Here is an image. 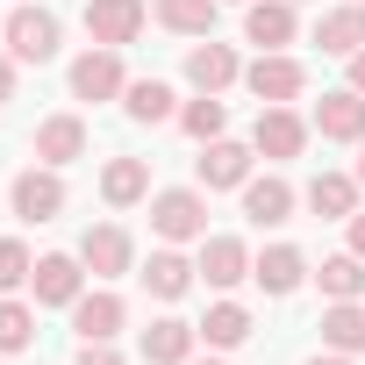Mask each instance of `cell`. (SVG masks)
<instances>
[{
    "instance_id": "obj_14",
    "label": "cell",
    "mask_w": 365,
    "mask_h": 365,
    "mask_svg": "<svg viewBox=\"0 0 365 365\" xmlns=\"http://www.w3.org/2000/svg\"><path fill=\"white\" fill-rule=\"evenodd\" d=\"M244 179H251V150L244 143H230V136L201 143V187H244Z\"/></svg>"
},
{
    "instance_id": "obj_29",
    "label": "cell",
    "mask_w": 365,
    "mask_h": 365,
    "mask_svg": "<svg viewBox=\"0 0 365 365\" xmlns=\"http://www.w3.org/2000/svg\"><path fill=\"white\" fill-rule=\"evenodd\" d=\"M179 122H187V136L215 143V136H222V122H230V108H222L215 93H201V101H187V108H179Z\"/></svg>"
},
{
    "instance_id": "obj_12",
    "label": "cell",
    "mask_w": 365,
    "mask_h": 365,
    "mask_svg": "<svg viewBox=\"0 0 365 365\" xmlns=\"http://www.w3.org/2000/svg\"><path fill=\"white\" fill-rule=\"evenodd\" d=\"M315 43H322L329 58H351V51H365V0H351V8H329V15L315 22Z\"/></svg>"
},
{
    "instance_id": "obj_4",
    "label": "cell",
    "mask_w": 365,
    "mask_h": 365,
    "mask_svg": "<svg viewBox=\"0 0 365 365\" xmlns=\"http://www.w3.org/2000/svg\"><path fill=\"white\" fill-rule=\"evenodd\" d=\"M244 86H251V93H258L265 108H287V101H294V93L308 86V72H301L294 58H279V51H265V58H258V65L244 72Z\"/></svg>"
},
{
    "instance_id": "obj_20",
    "label": "cell",
    "mask_w": 365,
    "mask_h": 365,
    "mask_svg": "<svg viewBox=\"0 0 365 365\" xmlns=\"http://www.w3.org/2000/svg\"><path fill=\"white\" fill-rule=\"evenodd\" d=\"M244 215H251L258 230L287 222V215H294V187H287V179H244Z\"/></svg>"
},
{
    "instance_id": "obj_19",
    "label": "cell",
    "mask_w": 365,
    "mask_h": 365,
    "mask_svg": "<svg viewBox=\"0 0 365 365\" xmlns=\"http://www.w3.org/2000/svg\"><path fill=\"white\" fill-rule=\"evenodd\" d=\"M308 208H315L322 222H351V215H358V179H344V172H315Z\"/></svg>"
},
{
    "instance_id": "obj_24",
    "label": "cell",
    "mask_w": 365,
    "mask_h": 365,
    "mask_svg": "<svg viewBox=\"0 0 365 365\" xmlns=\"http://www.w3.org/2000/svg\"><path fill=\"white\" fill-rule=\"evenodd\" d=\"M194 272H201V265H187V258H179V251H158V258L143 265V287H150L158 301H179V294L194 287Z\"/></svg>"
},
{
    "instance_id": "obj_31",
    "label": "cell",
    "mask_w": 365,
    "mask_h": 365,
    "mask_svg": "<svg viewBox=\"0 0 365 365\" xmlns=\"http://www.w3.org/2000/svg\"><path fill=\"white\" fill-rule=\"evenodd\" d=\"M29 272H36V265H29V251H22V244H0V294H15Z\"/></svg>"
},
{
    "instance_id": "obj_17",
    "label": "cell",
    "mask_w": 365,
    "mask_h": 365,
    "mask_svg": "<svg viewBox=\"0 0 365 365\" xmlns=\"http://www.w3.org/2000/svg\"><path fill=\"white\" fill-rule=\"evenodd\" d=\"M72 329H79L86 344H115V329H122V301H115V294H79V301H72Z\"/></svg>"
},
{
    "instance_id": "obj_23",
    "label": "cell",
    "mask_w": 365,
    "mask_h": 365,
    "mask_svg": "<svg viewBox=\"0 0 365 365\" xmlns=\"http://www.w3.org/2000/svg\"><path fill=\"white\" fill-rule=\"evenodd\" d=\"M301 272H308V265H301V251H294V244H272V251L251 265V279H258L265 294H294V287H301Z\"/></svg>"
},
{
    "instance_id": "obj_7",
    "label": "cell",
    "mask_w": 365,
    "mask_h": 365,
    "mask_svg": "<svg viewBox=\"0 0 365 365\" xmlns=\"http://www.w3.org/2000/svg\"><path fill=\"white\" fill-rule=\"evenodd\" d=\"M58 208H65V187H58V172H51V165H43V172L29 165V172L15 179V215H22V222H51Z\"/></svg>"
},
{
    "instance_id": "obj_11",
    "label": "cell",
    "mask_w": 365,
    "mask_h": 365,
    "mask_svg": "<svg viewBox=\"0 0 365 365\" xmlns=\"http://www.w3.org/2000/svg\"><path fill=\"white\" fill-rule=\"evenodd\" d=\"M79 265H86L93 279H115V272H129V237H122L115 222L86 230V237H79Z\"/></svg>"
},
{
    "instance_id": "obj_5",
    "label": "cell",
    "mask_w": 365,
    "mask_h": 365,
    "mask_svg": "<svg viewBox=\"0 0 365 365\" xmlns=\"http://www.w3.org/2000/svg\"><path fill=\"white\" fill-rule=\"evenodd\" d=\"M315 129L329 136V143H365V93H322L315 101Z\"/></svg>"
},
{
    "instance_id": "obj_35",
    "label": "cell",
    "mask_w": 365,
    "mask_h": 365,
    "mask_svg": "<svg viewBox=\"0 0 365 365\" xmlns=\"http://www.w3.org/2000/svg\"><path fill=\"white\" fill-rule=\"evenodd\" d=\"M351 251L365 258V215H351Z\"/></svg>"
},
{
    "instance_id": "obj_38",
    "label": "cell",
    "mask_w": 365,
    "mask_h": 365,
    "mask_svg": "<svg viewBox=\"0 0 365 365\" xmlns=\"http://www.w3.org/2000/svg\"><path fill=\"white\" fill-rule=\"evenodd\" d=\"M201 365H222V358H201Z\"/></svg>"
},
{
    "instance_id": "obj_22",
    "label": "cell",
    "mask_w": 365,
    "mask_h": 365,
    "mask_svg": "<svg viewBox=\"0 0 365 365\" xmlns=\"http://www.w3.org/2000/svg\"><path fill=\"white\" fill-rule=\"evenodd\" d=\"M215 8L222 0H158V22L172 36H215Z\"/></svg>"
},
{
    "instance_id": "obj_18",
    "label": "cell",
    "mask_w": 365,
    "mask_h": 365,
    "mask_svg": "<svg viewBox=\"0 0 365 365\" xmlns=\"http://www.w3.org/2000/svg\"><path fill=\"white\" fill-rule=\"evenodd\" d=\"M143 194H150V165H143V158H115V165L101 172V201H108V208H136Z\"/></svg>"
},
{
    "instance_id": "obj_32",
    "label": "cell",
    "mask_w": 365,
    "mask_h": 365,
    "mask_svg": "<svg viewBox=\"0 0 365 365\" xmlns=\"http://www.w3.org/2000/svg\"><path fill=\"white\" fill-rule=\"evenodd\" d=\"M79 365H122V358H115L108 344H86V351H79Z\"/></svg>"
},
{
    "instance_id": "obj_8",
    "label": "cell",
    "mask_w": 365,
    "mask_h": 365,
    "mask_svg": "<svg viewBox=\"0 0 365 365\" xmlns=\"http://www.w3.org/2000/svg\"><path fill=\"white\" fill-rule=\"evenodd\" d=\"M194 322H179V315H158L150 329H143V365H187L194 358Z\"/></svg>"
},
{
    "instance_id": "obj_3",
    "label": "cell",
    "mask_w": 365,
    "mask_h": 365,
    "mask_svg": "<svg viewBox=\"0 0 365 365\" xmlns=\"http://www.w3.org/2000/svg\"><path fill=\"white\" fill-rule=\"evenodd\" d=\"M136 29H143V0H86V36L101 51L136 43Z\"/></svg>"
},
{
    "instance_id": "obj_9",
    "label": "cell",
    "mask_w": 365,
    "mask_h": 365,
    "mask_svg": "<svg viewBox=\"0 0 365 365\" xmlns=\"http://www.w3.org/2000/svg\"><path fill=\"white\" fill-rule=\"evenodd\" d=\"M187 79H194L201 93H222L230 79H244V65H237V51H230V43H215V36H208V43H194V51H187Z\"/></svg>"
},
{
    "instance_id": "obj_1",
    "label": "cell",
    "mask_w": 365,
    "mask_h": 365,
    "mask_svg": "<svg viewBox=\"0 0 365 365\" xmlns=\"http://www.w3.org/2000/svg\"><path fill=\"white\" fill-rule=\"evenodd\" d=\"M150 230H158L165 244L208 237V201H201L194 187H172V194H158V201H150Z\"/></svg>"
},
{
    "instance_id": "obj_30",
    "label": "cell",
    "mask_w": 365,
    "mask_h": 365,
    "mask_svg": "<svg viewBox=\"0 0 365 365\" xmlns=\"http://www.w3.org/2000/svg\"><path fill=\"white\" fill-rule=\"evenodd\" d=\"M36 344V315L22 301H0V351H29Z\"/></svg>"
},
{
    "instance_id": "obj_36",
    "label": "cell",
    "mask_w": 365,
    "mask_h": 365,
    "mask_svg": "<svg viewBox=\"0 0 365 365\" xmlns=\"http://www.w3.org/2000/svg\"><path fill=\"white\" fill-rule=\"evenodd\" d=\"M315 365H351V351H329V358H322V351H315Z\"/></svg>"
},
{
    "instance_id": "obj_25",
    "label": "cell",
    "mask_w": 365,
    "mask_h": 365,
    "mask_svg": "<svg viewBox=\"0 0 365 365\" xmlns=\"http://www.w3.org/2000/svg\"><path fill=\"white\" fill-rule=\"evenodd\" d=\"M322 344L358 358V351H365V308H358V301H336V308L322 315Z\"/></svg>"
},
{
    "instance_id": "obj_2",
    "label": "cell",
    "mask_w": 365,
    "mask_h": 365,
    "mask_svg": "<svg viewBox=\"0 0 365 365\" xmlns=\"http://www.w3.org/2000/svg\"><path fill=\"white\" fill-rule=\"evenodd\" d=\"M8 51L22 65H51L58 58V15L51 8H15L8 15Z\"/></svg>"
},
{
    "instance_id": "obj_26",
    "label": "cell",
    "mask_w": 365,
    "mask_h": 365,
    "mask_svg": "<svg viewBox=\"0 0 365 365\" xmlns=\"http://www.w3.org/2000/svg\"><path fill=\"white\" fill-rule=\"evenodd\" d=\"M122 108H129V122H165L172 115V86L165 79H129L122 86Z\"/></svg>"
},
{
    "instance_id": "obj_6",
    "label": "cell",
    "mask_w": 365,
    "mask_h": 365,
    "mask_svg": "<svg viewBox=\"0 0 365 365\" xmlns=\"http://www.w3.org/2000/svg\"><path fill=\"white\" fill-rule=\"evenodd\" d=\"M251 143H258L265 158H301V143H308V122H301L294 108H258V129H251Z\"/></svg>"
},
{
    "instance_id": "obj_27",
    "label": "cell",
    "mask_w": 365,
    "mask_h": 365,
    "mask_svg": "<svg viewBox=\"0 0 365 365\" xmlns=\"http://www.w3.org/2000/svg\"><path fill=\"white\" fill-rule=\"evenodd\" d=\"M315 279H322V294H329V301H358V294H365V258H358V251L322 258V272H315Z\"/></svg>"
},
{
    "instance_id": "obj_28",
    "label": "cell",
    "mask_w": 365,
    "mask_h": 365,
    "mask_svg": "<svg viewBox=\"0 0 365 365\" xmlns=\"http://www.w3.org/2000/svg\"><path fill=\"white\" fill-rule=\"evenodd\" d=\"M201 336H208L215 351H237V344L251 336V315H244L237 301H222V308H208V322H201Z\"/></svg>"
},
{
    "instance_id": "obj_10",
    "label": "cell",
    "mask_w": 365,
    "mask_h": 365,
    "mask_svg": "<svg viewBox=\"0 0 365 365\" xmlns=\"http://www.w3.org/2000/svg\"><path fill=\"white\" fill-rule=\"evenodd\" d=\"M122 86H129V79H122V58H115V51H86V58L72 65V93H79V101H115Z\"/></svg>"
},
{
    "instance_id": "obj_37",
    "label": "cell",
    "mask_w": 365,
    "mask_h": 365,
    "mask_svg": "<svg viewBox=\"0 0 365 365\" xmlns=\"http://www.w3.org/2000/svg\"><path fill=\"white\" fill-rule=\"evenodd\" d=\"M358 187H365V150H358Z\"/></svg>"
},
{
    "instance_id": "obj_15",
    "label": "cell",
    "mask_w": 365,
    "mask_h": 365,
    "mask_svg": "<svg viewBox=\"0 0 365 365\" xmlns=\"http://www.w3.org/2000/svg\"><path fill=\"white\" fill-rule=\"evenodd\" d=\"M36 158H43V165H72V158H86V122H79V115H51V122L36 129Z\"/></svg>"
},
{
    "instance_id": "obj_13",
    "label": "cell",
    "mask_w": 365,
    "mask_h": 365,
    "mask_svg": "<svg viewBox=\"0 0 365 365\" xmlns=\"http://www.w3.org/2000/svg\"><path fill=\"white\" fill-rule=\"evenodd\" d=\"M29 287H36V301H51V308H72V301H79V258H65V251L36 258Z\"/></svg>"
},
{
    "instance_id": "obj_21",
    "label": "cell",
    "mask_w": 365,
    "mask_h": 365,
    "mask_svg": "<svg viewBox=\"0 0 365 365\" xmlns=\"http://www.w3.org/2000/svg\"><path fill=\"white\" fill-rule=\"evenodd\" d=\"M244 36H251L258 51H279V43H294V8H287V0H251Z\"/></svg>"
},
{
    "instance_id": "obj_33",
    "label": "cell",
    "mask_w": 365,
    "mask_h": 365,
    "mask_svg": "<svg viewBox=\"0 0 365 365\" xmlns=\"http://www.w3.org/2000/svg\"><path fill=\"white\" fill-rule=\"evenodd\" d=\"M351 93H365V51H351Z\"/></svg>"
},
{
    "instance_id": "obj_34",
    "label": "cell",
    "mask_w": 365,
    "mask_h": 365,
    "mask_svg": "<svg viewBox=\"0 0 365 365\" xmlns=\"http://www.w3.org/2000/svg\"><path fill=\"white\" fill-rule=\"evenodd\" d=\"M0 101H15V65L0 58Z\"/></svg>"
},
{
    "instance_id": "obj_16",
    "label": "cell",
    "mask_w": 365,
    "mask_h": 365,
    "mask_svg": "<svg viewBox=\"0 0 365 365\" xmlns=\"http://www.w3.org/2000/svg\"><path fill=\"white\" fill-rule=\"evenodd\" d=\"M201 272H208V287H237V279H251V251L237 237H201Z\"/></svg>"
}]
</instances>
